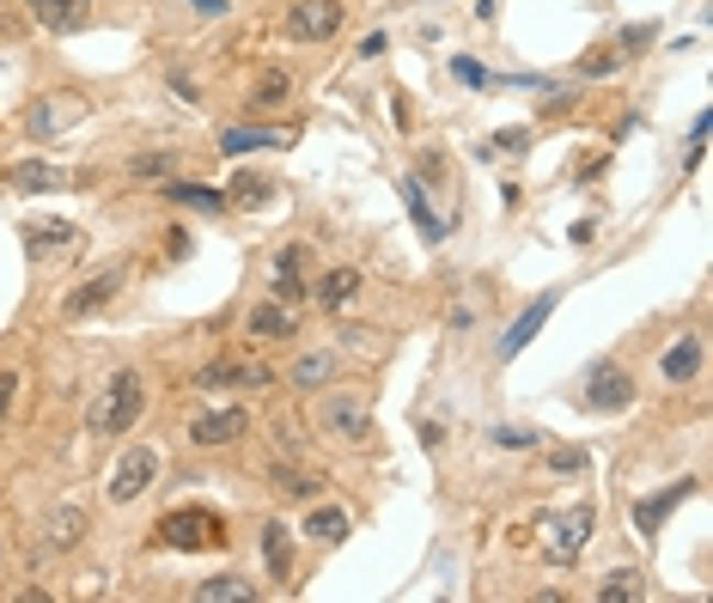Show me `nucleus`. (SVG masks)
Here are the masks:
<instances>
[{
	"label": "nucleus",
	"instance_id": "f257e3e1",
	"mask_svg": "<svg viewBox=\"0 0 713 603\" xmlns=\"http://www.w3.org/2000/svg\"><path fill=\"white\" fill-rule=\"evenodd\" d=\"M141 408H146V384L134 379V372H117V379L86 403V427H92V434H129L134 420H141Z\"/></svg>",
	"mask_w": 713,
	"mask_h": 603
},
{
	"label": "nucleus",
	"instance_id": "f03ea898",
	"mask_svg": "<svg viewBox=\"0 0 713 603\" xmlns=\"http://www.w3.org/2000/svg\"><path fill=\"white\" fill-rule=\"evenodd\" d=\"M158 542H165V549H184V555L226 549V518L213 506H172L158 518Z\"/></svg>",
	"mask_w": 713,
	"mask_h": 603
},
{
	"label": "nucleus",
	"instance_id": "7ed1b4c3",
	"mask_svg": "<svg viewBox=\"0 0 713 603\" xmlns=\"http://www.w3.org/2000/svg\"><path fill=\"white\" fill-rule=\"evenodd\" d=\"M585 537H592V506H573V512H555V518H542V555H549L555 567L580 561Z\"/></svg>",
	"mask_w": 713,
	"mask_h": 603
},
{
	"label": "nucleus",
	"instance_id": "20e7f679",
	"mask_svg": "<svg viewBox=\"0 0 713 603\" xmlns=\"http://www.w3.org/2000/svg\"><path fill=\"white\" fill-rule=\"evenodd\" d=\"M585 408H597V415H622V408L634 403V379L616 366V360H597L592 372H585Z\"/></svg>",
	"mask_w": 713,
	"mask_h": 603
},
{
	"label": "nucleus",
	"instance_id": "39448f33",
	"mask_svg": "<svg viewBox=\"0 0 713 603\" xmlns=\"http://www.w3.org/2000/svg\"><path fill=\"white\" fill-rule=\"evenodd\" d=\"M342 31V0H293L287 37L293 43H330Z\"/></svg>",
	"mask_w": 713,
	"mask_h": 603
},
{
	"label": "nucleus",
	"instance_id": "423d86ee",
	"mask_svg": "<svg viewBox=\"0 0 713 603\" xmlns=\"http://www.w3.org/2000/svg\"><path fill=\"white\" fill-rule=\"evenodd\" d=\"M201 391H268L275 384V372L268 366H256V360H213V366H201Z\"/></svg>",
	"mask_w": 713,
	"mask_h": 603
},
{
	"label": "nucleus",
	"instance_id": "0eeeda50",
	"mask_svg": "<svg viewBox=\"0 0 713 603\" xmlns=\"http://www.w3.org/2000/svg\"><path fill=\"white\" fill-rule=\"evenodd\" d=\"M555 305H561V287L537 293V299H530L525 311L513 317V329H506V336H501V360H518V354H525L530 341H537V329H542V324H549V317H555Z\"/></svg>",
	"mask_w": 713,
	"mask_h": 603
},
{
	"label": "nucleus",
	"instance_id": "6e6552de",
	"mask_svg": "<svg viewBox=\"0 0 713 603\" xmlns=\"http://www.w3.org/2000/svg\"><path fill=\"white\" fill-rule=\"evenodd\" d=\"M695 487H701V482H677V487H659V494H640V500H634V530H640V537L652 542L665 518H671V512L683 506V500H695Z\"/></svg>",
	"mask_w": 713,
	"mask_h": 603
},
{
	"label": "nucleus",
	"instance_id": "1a4fd4ad",
	"mask_svg": "<svg viewBox=\"0 0 713 603\" xmlns=\"http://www.w3.org/2000/svg\"><path fill=\"white\" fill-rule=\"evenodd\" d=\"M323 434H336L342 446H366L372 439V408L354 403V396H330V403H323Z\"/></svg>",
	"mask_w": 713,
	"mask_h": 603
},
{
	"label": "nucleus",
	"instance_id": "9d476101",
	"mask_svg": "<svg viewBox=\"0 0 713 603\" xmlns=\"http://www.w3.org/2000/svg\"><path fill=\"white\" fill-rule=\"evenodd\" d=\"M153 475H158V451H153V446L122 451L117 475H110V500H134V494H146V487H153Z\"/></svg>",
	"mask_w": 713,
	"mask_h": 603
},
{
	"label": "nucleus",
	"instance_id": "9b49d317",
	"mask_svg": "<svg viewBox=\"0 0 713 603\" xmlns=\"http://www.w3.org/2000/svg\"><path fill=\"white\" fill-rule=\"evenodd\" d=\"M244 427H251V415H244V408H220V415H201L196 427H189V439H196L201 451H213V446L244 439Z\"/></svg>",
	"mask_w": 713,
	"mask_h": 603
},
{
	"label": "nucleus",
	"instance_id": "f8f14e48",
	"mask_svg": "<svg viewBox=\"0 0 713 603\" xmlns=\"http://www.w3.org/2000/svg\"><path fill=\"white\" fill-rule=\"evenodd\" d=\"M403 208H409L415 232H421L427 244H439V238L451 232V220H446V213H434V208H427V189H421V177H403Z\"/></svg>",
	"mask_w": 713,
	"mask_h": 603
},
{
	"label": "nucleus",
	"instance_id": "ddd939ff",
	"mask_svg": "<svg viewBox=\"0 0 713 603\" xmlns=\"http://www.w3.org/2000/svg\"><path fill=\"white\" fill-rule=\"evenodd\" d=\"M263 146H287V134H281V129H256V122H232V129L220 134V153H226V158L263 153Z\"/></svg>",
	"mask_w": 713,
	"mask_h": 603
},
{
	"label": "nucleus",
	"instance_id": "4468645a",
	"mask_svg": "<svg viewBox=\"0 0 713 603\" xmlns=\"http://www.w3.org/2000/svg\"><path fill=\"white\" fill-rule=\"evenodd\" d=\"M122 293V268H105V275H92L86 287L67 299V317H86V311H98V305H110Z\"/></svg>",
	"mask_w": 713,
	"mask_h": 603
},
{
	"label": "nucleus",
	"instance_id": "2eb2a0df",
	"mask_svg": "<svg viewBox=\"0 0 713 603\" xmlns=\"http://www.w3.org/2000/svg\"><path fill=\"white\" fill-rule=\"evenodd\" d=\"M659 372H665V384H689V379H695V372H701V336H683L677 348H665Z\"/></svg>",
	"mask_w": 713,
	"mask_h": 603
},
{
	"label": "nucleus",
	"instance_id": "dca6fc26",
	"mask_svg": "<svg viewBox=\"0 0 713 603\" xmlns=\"http://www.w3.org/2000/svg\"><path fill=\"white\" fill-rule=\"evenodd\" d=\"M244 329H251L256 341H293V305H281V299L275 305H256Z\"/></svg>",
	"mask_w": 713,
	"mask_h": 603
},
{
	"label": "nucleus",
	"instance_id": "f3484780",
	"mask_svg": "<svg viewBox=\"0 0 713 603\" xmlns=\"http://www.w3.org/2000/svg\"><path fill=\"white\" fill-rule=\"evenodd\" d=\"M263 561H268V579H287L293 573V537L281 518H268L263 525Z\"/></svg>",
	"mask_w": 713,
	"mask_h": 603
},
{
	"label": "nucleus",
	"instance_id": "a211bd4d",
	"mask_svg": "<svg viewBox=\"0 0 713 603\" xmlns=\"http://www.w3.org/2000/svg\"><path fill=\"white\" fill-rule=\"evenodd\" d=\"M251 597H256V585L238 573H220V579H201L196 585V603H251Z\"/></svg>",
	"mask_w": 713,
	"mask_h": 603
},
{
	"label": "nucleus",
	"instance_id": "6ab92c4d",
	"mask_svg": "<svg viewBox=\"0 0 713 603\" xmlns=\"http://www.w3.org/2000/svg\"><path fill=\"white\" fill-rule=\"evenodd\" d=\"M354 293H360V275H354V268H330V275L317 281V305H323V311H342Z\"/></svg>",
	"mask_w": 713,
	"mask_h": 603
},
{
	"label": "nucleus",
	"instance_id": "aec40b11",
	"mask_svg": "<svg viewBox=\"0 0 713 603\" xmlns=\"http://www.w3.org/2000/svg\"><path fill=\"white\" fill-rule=\"evenodd\" d=\"M79 525H86V512H79V506H62V512L50 518V530H43V549H50V555L74 549V542H79Z\"/></svg>",
	"mask_w": 713,
	"mask_h": 603
},
{
	"label": "nucleus",
	"instance_id": "412c9836",
	"mask_svg": "<svg viewBox=\"0 0 713 603\" xmlns=\"http://www.w3.org/2000/svg\"><path fill=\"white\" fill-rule=\"evenodd\" d=\"M7 184H13V189H62L67 177L55 165H43V158H25V165L7 171Z\"/></svg>",
	"mask_w": 713,
	"mask_h": 603
},
{
	"label": "nucleus",
	"instance_id": "4be33fe9",
	"mask_svg": "<svg viewBox=\"0 0 713 603\" xmlns=\"http://www.w3.org/2000/svg\"><path fill=\"white\" fill-rule=\"evenodd\" d=\"M275 299H281V305H299V299H305V281H299V250H281V256H275Z\"/></svg>",
	"mask_w": 713,
	"mask_h": 603
},
{
	"label": "nucleus",
	"instance_id": "5701e85b",
	"mask_svg": "<svg viewBox=\"0 0 713 603\" xmlns=\"http://www.w3.org/2000/svg\"><path fill=\"white\" fill-rule=\"evenodd\" d=\"M165 196H172L177 208H196V213H220L226 208V196H213L208 184H184V177H177V184H165Z\"/></svg>",
	"mask_w": 713,
	"mask_h": 603
},
{
	"label": "nucleus",
	"instance_id": "b1692460",
	"mask_svg": "<svg viewBox=\"0 0 713 603\" xmlns=\"http://www.w3.org/2000/svg\"><path fill=\"white\" fill-rule=\"evenodd\" d=\"M86 7H92V0H31V13H37L43 25H55V31L79 25V19H86Z\"/></svg>",
	"mask_w": 713,
	"mask_h": 603
},
{
	"label": "nucleus",
	"instance_id": "393cba45",
	"mask_svg": "<svg viewBox=\"0 0 713 603\" xmlns=\"http://www.w3.org/2000/svg\"><path fill=\"white\" fill-rule=\"evenodd\" d=\"M305 537H317V542H342V537H348V512H342V506H317L311 518H305Z\"/></svg>",
	"mask_w": 713,
	"mask_h": 603
},
{
	"label": "nucleus",
	"instance_id": "a878e982",
	"mask_svg": "<svg viewBox=\"0 0 713 603\" xmlns=\"http://www.w3.org/2000/svg\"><path fill=\"white\" fill-rule=\"evenodd\" d=\"M323 379H336V354H305L299 366H293V384H299V391H317Z\"/></svg>",
	"mask_w": 713,
	"mask_h": 603
},
{
	"label": "nucleus",
	"instance_id": "bb28decb",
	"mask_svg": "<svg viewBox=\"0 0 713 603\" xmlns=\"http://www.w3.org/2000/svg\"><path fill=\"white\" fill-rule=\"evenodd\" d=\"M640 591H647V585H640V573H634V567H616V573H610L604 579V585H597V597H604V603H634V597H640Z\"/></svg>",
	"mask_w": 713,
	"mask_h": 603
},
{
	"label": "nucleus",
	"instance_id": "cd10ccee",
	"mask_svg": "<svg viewBox=\"0 0 713 603\" xmlns=\"http://www.w3.org/2000/svg\"><path fill=\"white\" fill-rule=\"evenodd\" d=\"M25 238H31V250H62V244H74V226L67 220H37Z\"/></svg>",
	"mask_w": 713,
	"mask_h": 603
},
{
	"label": "nucleus",
	"instance_id": "c85d7f7f",
	"mask_svg": "<svg viewBox=\"0 0 713 603\" xmlns=\"http://www.w3.org/2000/svg\"><path fill=\"white\" fill-rule=\"evenodd\" d=\"M268 189H275V184H268V177H251V171H244V177H232V201H238V208H263Z\"/></svg>",
	"mask_w": 713,
	"mask_h": 603
},
{
	"label": "nucleus",
	"instance_id": "c756f323",
	"mask_svg": "<svg viewBox=\"0 0 713 603\" xmlns=\"http://www.w3.org/2000/svg\"><path fill=\"white\" fill-rule=\"evenodd\" d=\"M256 110H275V105H287V98H293V79L287 74H268V79H256Z\"/></svg>",
	"mask_w": 713,
	"mask_h": 603
},
{
	"label": "nucleus",
	"instance_id": "7c9ffc66",
	"mask_svg": "<svg viewBox=\"0 0 713 603\" xmlns=\"http://www.w3.org/2000/svg\"><path fill=\"white\" fill-rule=\"evenodd\" d=\"M537 427H494V446H506V451H530L537 446Z\"/></svg>",
	"mask_w": 713,
	"mask_h": 603
},
{
	"label": "nucleus",
	"instance_id": "2f4dec72",
	"mask_svg": "<svg viewBox=\"0 0 713 603\" xmlns=\"http://www.w3.org/2000/svg\"><path fill=\"white\" fill-rule=\"evenodd\" d=\"M451 74H458L463 79V86H489V67H482V62H470V55H458V62H451Z\"/></svg>",
	"mask_w": 713,
	"mask_h": 603
},
{
	"label": "nucleus",
	"instance_id": "473e14b6",
	"mask_svg": "<svg viewBox=\"0 0 713 603\" xmlns=\"http://www.w3.org/2000/svg\"><path fill=\"white\" fill-rule=\"evenodd\" d=\"M616 62H622V50H597L580 62V74H616Z\"/></svg>",
	"mask_w": 713,
	"mask_h": 603
},
{
	"label": "nucleus",
	"instance_id": "72a5a7b5",
	"mask_svg": "<svg viewBox=\"0 0 713 603\" xmlns=\"http://www.w3.org/2000/svg\"><path fill=\"white\" fill-rule=\"evenodd\" d=\"M549 470H585V451H580V446H561V451H549Z\"/></svg>",
	"mask_w": 713,
	"mask_h": 603
},
{
	"label": "nucleus",
	"instance_id": "f704fd0d",
	"mask_svg": "<svg viewBox=\"0 0 713 603\" xmlns=\"http://www.w3.org/2000/svg\"><path fill=\"white\" fill-rule=\"evenodd\" d=\"M13 391H19V372H0V420H7V408H13Z\"/></svg>",
	"mask_w": 713,
	"mask_h": 603
},
{
	"label": "nucleus",
	"instance_id": "c9c22d12",
	"mask_svg": "<svg viewBox=\"0 0 713 603\" xmlns=\"http://www.w3.org/2000/svg\"><path fill=\"white\" fill-rule=\"evenodd\" d=\"M134 171H141V177H158V171H172V158H165V153H153V158H134Z\"/></svg>",
	"mask_w": 713,
	"mask_h": 603
},
{
	"label": "nucleus",
	"instance_id": "e433bc0d",
	"mask_svg": "<svg viewBox=\"0 0 713 603\" xmlns=\"http://www.w3.org/2000/svg\"><path fill=\"white\" fill-rule=\"evenodd\" d=\"M530 134L525 129H506V134H494V146H501V153H518V146H525Z\"/></svg>",
	"mask_w": 713,
	"mask_h": 603
},
{
	"label": "nucleus",
	"instance_id": "4c0bfd02",
	"mask_svg": "<svg viewBox=\"0 0 713 603\" xmlns=\"http://www.w3.org/2000/svg\"><path fill=\"white\" fill-rule=\"evenodd\" d=\"M189 7H196V13H226L232 0H189Z\"/></svg>",
	"mask_w": 713,
	"mask_h": 603
}]
</instances>
